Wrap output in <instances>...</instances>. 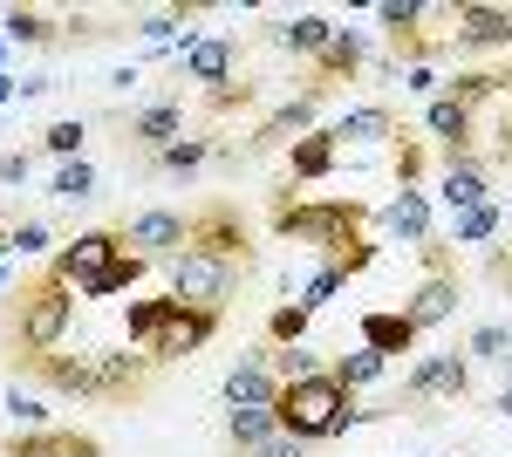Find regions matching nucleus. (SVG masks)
I'll return each mask as SVG.
<instances>
[{
  "instance_id": "nucleus-1",
  "label": "nucleus",
  "mask_w": 512,
  "mask_h": 457,
  "mask_svg": "<svg viewBox=\"0 0 512 457\" xmlns=\"http://www.w3.org/2000/svg\"><path fill=\"white\" fill-rule=\"evenodd\" d=\"M151 355H137V348H82V355H35L28 362V376H41L48 389H62V396H96V403H123V396H137L144 382H151Z\"/></svg>"
},
{
  "instance_id": "nucleus-2",
  "label": "nucleus",
  "mask_w": 512,
  "mask_h": 457,
  "mask_svg": "<svg viewBox=\"0 0 512 457\" xmlns=\"http://www.w3.org/2000/svg\"><path fill=\"white\" fill-rule=\"evenodd\" d=\"M48 273H55L62 287H76L82 301H110V294H123V287L144 273V260L123 246V232L96 226V232H76V239L48 260Z\"/></svg>"
},
{
  "instance_id": "nucleus-3",
  "label": "nucleus",
  "mask_w": 512,
  "mask_h": 457,
  "mask_svg": "<svg viewBox=\"0 0 512 457\" xmlns=\"http://www.w3.org/2000/svg\"><path fill=\"white\" fill-rule=\"evenodd\" d=\"M76 287H62L55 273L41 267L35 280H21L14 287V348H21V362H35V355H55L62 335H69V321H76Z\"/></svg>"
},
{
  "instance_id": "nucleus-4",
  "label": "nucleus",
  "mask_w": 512,
  "mask_h": 457,
  "mask_svg": "<svg viewBox=\"0 0 512 457\" xmlns=\"http://www.w3.org/2000/svg\"><path fill=\"white\" fill-rule=\"evenodd\" d=\"M274 417H280V437H294V444H321V437H342V430L355 423V396L321 369V376H301V382L280 389Z\"/></svg>"
},
{
  "instance_id": "nucleus-5",
  "label": "nucleus",
  "mask_w": 512,
  "mask_h": 457,
  "mask_svg": "<svg viewBox=\"0 0 512 457\" xmlns=\"http://www.w3.org/2000/svg\"><path fill=\"white\" fill-rule=\"evenodd\" d=\"M362 219H369V212H362L355 198H308V205H280L274 232L315 246L321 260H335V253H349L355 239H362Z\"/></svg>"
},
{
  "instance_id": "nucleus-6",
  "label": "nucleus",
  "mask_w": 512,
  "mask_h": 457,
  "mask_svg": "<svg viewBox=\"0 0 512 457\" xmlns=\"http://www.w3.org/2000/svg\"><path fill=\"white\" fill-rule=\"evenodd\" d=\"M239 273H246V260H226V253H198V246H185V253L171 260V301L198 307V314H219V307L233 301Z\"/></svg>"
},
{
  "instance_id": "nucleus-7",
  "label": "nucleus",
  "mask_w": 512,
  "mask_h": 457,
  "mask_svg": "<svg viewBox=\"0 0 512 457\" xmlns=\"http://www.w3.org/2000/svg\"><path fill=\"white\" fill-rule=\"evenodd\" d=\"M321 103H328V89L301 82V89H294V96H287L274 116H260V123H253L246 151H274V144H287V151H294V144H301V137L315 130V110H321Z\"/></svg>"
},
{
  "instance_id": "nucleus-8",
  "label": "nucleus",
  "mask_w": 512,
  "mask_h": 457,
  "mask_svg": "<svg viewBox=\"0 0 512 457\" xmlns=\"http://www.w3.org/2000/svg\"><path fill=\"white\" fill-rule=\"evenodd\" d=\"M185 246H198V253H226V260H253V239H246V226H239V205L233 198H212V205H198V212H185Z\"/></svg>"
},
{
  "instance_id": "nucleus-9",
  "label": "nucleus",
  "mask_w": 512,
  "mask_h": 457,
  "mask_svg": "<svg viewBox=\"0 0 512 457\" xmlns=\"http://www.w3.org/2000/svg\"><path fill=\"white\" fill-rule=\"evenodd\" d=\"M212 328H219V314H198V307H185V301H171V314L158 321V335H151V362L158 369H171V362H185V355H198V348L212 342Z\"/></svg>"
},
{
  "instance_id": "nucleus-10",
  "label": "nucleus",
  "mask_w": 512,
  "mask_h": 457,
  "mask_svg": "<svg viewBox=\"0 0 512 457\" xmlns=\"http://www.w3.org/2000/svg\"><path fill=\"white\" fill-rule=\"evenodd\" d=\"M465 389H472V355L451 348V355H424V362L403 376V403H437V396L458 403Z\"/></svg>"
},
{
  "instance_id": "nucleus-11",
  "label": "nucleus",
  "mask_w": 512,
  "mask_h": 457,
  "mask_svg": "<svg viewBox=\"0 0 512 457\" xmlns=\"http://www.w3.org/2000/svg\"><path fill=\"white\" fill-rule=\"evenodd\" d=\"M185 239H192V232H185V212H164V205L137 212V219L123 226V246H130L144 267H151V260H178V253H185Z\"/></svg>"
},
{
  "instance_id": "nucleus-12",
  "label": "nucleus",
  "mask_w": 512,
  "mask_h": 457,
  "mask_svg": "<svg viewBox=\"0 0 512 457\" xmlns=\"http://www.w3.org/2000/svg\"><path fill=\"white\" fill-rule=\"evenodd\" d=\"M451 48H512V7H485V0H458L451 7Z\"/></svg>"
},
{
  "instance_id": "nucleus-13",
  "label": "nucleus",
  "mask_w": 512,
  "mask_h": 457,
  "mask_svg": "<svg viewBox=\"0 0 512 457\" xmlns=\"http://www.w3.org/2000/svg\"><path fill=\"white\" fill-rule=\"evenodd\" d=\"M226 410H246V403H280V376H274V348H253L239 355V369L219 382Z\"/></svg>"
},
{
  "instance_id": "nucleus-14",
  "label": "nucleus",
  "mask_w": 512,
  "mask_h": 457,
  "mask_svg": "<svg viewBox=\"0 0 512 457\" xmlns=\"http://www.w3.org/2000/svg\"><path fill=\"white\" fill-rule=\"evenodd\" d=\"M376 226L390 246H431V198L424 191H396L390 205L376 212Z\"/></svg>"
},
{
  "instance_id": "nucleus-15",
  "label": "nucleus",
  "mask_w": 512,
  "mask_h": 457,
  "mask_svg": "<svg viewBox=\"0 0 512 457\" xmlns=\"http://www.w3.org/2000/svg\"><path fill=\"white\" fill-rule=\"evenodd\" d=\"M328 130H335V144H342V151H355V144H390V137H403V130H396V116H390V103H362V110H342L335 123H328Z\"/></svg>"
},
{
  "instance_id": "nucleus-16",
  "label": "nucleus",
  "mask_w": 512,
  "mask_h": 457,
  "mask_svg": "<svg viewBox=\"0 0 512 457\" xmlns=\"http://www.w3.org/2000/svg\"><path fill=\"white\" fill-rule=\"evenodd\" d=\"M403 314H410V328H417V335H424V328H444V321L458 314V273H431V280L410 294Z\"/></svg>"
},
{
  "instance_id": "nucleus-17",
  "label": "nucleus",
  "mask_w": 512,
  "mask_h": 457,
  "mask_svg": "<svg viewBox=\"0 0 512 457\" xmlns=\"http://www.w3.org/2000/svg\"><path fill=\"white\" fill-rule=\"evenodd\" d=\"M130 137H137L144 151H171V144L185 137V103L164 96V103H151V110H137L130 116Z\"/></svg>"
},
{
  "instance_id": "nucleus-18",
  "label": "nucleus",
  "mask_w": 512,
  "mask_h": 457,
  "mask_svg": "<svg viewBox=\"0 0 512 457\" xmlns=\"http://www.w3.org/2000/svg\"><path fill=\"white\" fill-rule=\"evenodd\" d=\"M362 62H369V41L355 35V28H335V35H328V48L315 55V76H308V82H315V89H328V82L355 76Z\"/></svg>"
},
{
  "instance_id": "nucleus-19",
  "label": "nucleus",
  "mask_w": 512,
  "mask_h": 457,
  "mask_svg": "<svg viewBox=\"0 0 512 457\" xmlns=\"http://www.w3.org/2000/svg\"><path fill=\"white\" fill-rule=\"evenodd\" d=\"M178 69H185V82H198L205 96H212V89H226V82H233V41H226V35H205Z\"/></svg>"
},
{
  "instance_id": "nucleus-20",
  "label": "nucleus",
  "mask_w": 512,
  "mask_h": 457,
  "mask_svg": "<svg viewBox=\"0 0 512 457\" xmlns=\"http://www.w3.org/2000/svg\"><path fill=\"white\" fill-rule=\"evenodd\" d=\"M335 35V21L328 14H287V21H267V41L287 48V55H321Z\"/></svg>"
},
{
  "instance_id": "nucleus-21",
  "label": "nucleus",
  "mask_w": 512,
  "mask_h": 457,
  "mask_svg": "<svg viewBox=\"0 0 512 457\" xmlns=\"http://www.w3.org/2000/svg\"><path fill=\"white\" fill-rule=\"evenodd\" d=\"M226 437H233V451H239V457L267 451V444L280 437V417H274V403H246V410H226Z\"/></svg>"
},
{
  "instance_id": "nucleus-22",
  "label": "nucleus",
  "mask_w": 512,
  "mask_h": 457,
  "mask_svg": "<svg viewBox=\"0 0 512 457\" xmlns=\"http://www.w3.org/2000/svg\"><path fill=\"white\" fill-rule=\"evenodd\" d=\"M342 164V144H335V130H308L294 151H287V171H294V185H315Z\"/></svg>"
},
{
  "instance_id": "nucleus-23",
  "label": "nucleus",
  "mask_w": 512,
  "mask_h": 457,
  "mask_svg": "<svg viewBox=\"0 0 512 457\" xmlns=\"http://www.w3.org/2000/svg\"><path fill=\"white\" fill-rule=\"evenodd\" d=\"M410 342H417V328H410L403 307H369V314H362V348H376V355H403Z\"/></svg>"
},
{
  "instance_id": "nucleus-24",
  "label": "nucleus",
  "mask_w": 512,
  "mask_h": 457,
  "mask_svg": "<svg viewBox=\"0 0 512 457\" xmlns=\"http://www.w3.org/2000/svg\"><path fill=\"white\" fill-rule=\"evenodd\" d=\"M437 191H444L451 219H458V212H478V205H492V178H485V164H451Z\"/></svg>"
},
{
  "instance_id": "nucleus-25",
  "label": "nucleus",
  "mask_w": 512,
  "mask_h": 457,
  "mask_svg": "<svg viewBox=\"0 0 512 457\" xmlns=\"http://www.w3.org/2000/svg\"><path fill=\"white\" fill-rule=\"evenodd\" d=\"M0 41L48 48V41H55V14H41V7H7V14H0Z\"/></svg>"
},
{
  "instance_id": "nucleus-26",
  "label": "nucleus",
  "mask_w": 512,
  "mask_h": 457,
  "mask_svg": "<svg viewBox=\"0 0 512 457\" xmlns=\"http://www.w3.org/2000/svg\"><path fill=\"white\" fill-rule=\"evenodd\" d=\"M499 226H506V205L492 198V205H478V212H458V219H451V246H492Z\"/></svg>"
},
{
  "instance_id": "nucleus-27",
  "label": "nucleus",
  "mask_w": 512,
  "mask_h": 457,
  "mask_svg": "<svg viewBox=\"0 0 512 457\" xmlns=\"http://www.w3.org/2000/svg\"><path fill=\"white\" fill-rule=\"evenodd\" d=\"M383 369H390V355H376V348H355V355H342V362H335V369H328V376L342 382V389H369V382H383Z\"/></svg>"
},
{
  "instance_id": "nucleus-28",
  "label": "nucleus",
  "mask_w": 512,
  "mask_h": 457,
  "mask_svg": "<svg viewBox=\"0 0 512 457\" xmlns=\"http://www.w3.org/2000/svg\"><path fill=\"white\" fill-rule=\"evenodd\" d=\"M164 314H171V294H158V301H130V314H123V335H130V348H137V355L151 348V335H158Z\"/></svg>"
},
{
  "instance_id": "nucleus-29",
  "label": "nucleus",
  "mask_w": 512,
  "mask_h": 457,
  "mask_svg": "<svg viewBox=\"0 0 512 457\" xmlns=\"http://www.w3.org/2000/svg\"><path fill=\"white\" fill-rule=\"evenodd\" d=\"M205 157H212V137H178L171 151H158V171H171V178H192V171H205Z\"/></svg>"
},
{
  "instance_id": "nucleus-30",
  "label": "nucleus",
  "mask_w": 512,
  "mask_h": 457,
  "mask_svg": "<svg viewBox=\"0 0 512 457\" xmlns=\"http://www.w3.org/2000/svg\"><path fill=\"white\" fill-rule=\"evenodd\" d=\"M7 417L21 423V437H35V430H48V403H41V396H28V389H21V376L7 382Z\"/></svg>"
},
{
  "instance_id": "nucleus-31",
  "label": "nucleus",
  "mask_w": 512,
  "mask_h": 457,
  "mask_svg": "<svg viewBox=\"0 0 512 457\" xmlns=\"http://www.w3.org/2000/svg\"><path fill=\"white\" fill-rule=\"evenodd\" d=\"M48 191H55L62 205H82V198H96V171L76 157V164H62V171H55V185H48Z\"/></svg>"
},
{
  "instance_id": "nucleus-32",
  "label": "nucleus",
  "mask_w": 512,
  "mask_h": 457,
  "mask_svg": "<svg viewBox=\"0 0 512 457\" xmlns=\"http://www.w3.org/2000/svg\"><path fill=\"white\" fill-rule=\"evenodd\" d=\"M472 362H506L512 355V328L506 321H485V328H472V348H465Z\"/></svg>"
},
{
  "instance_id": "nucleus-33",
  "label": "nucleus",
  "mask_w": 512,
  "mask_h": 457,
  "mask_svg": "<svg viewBox=\"0 0 512 457\" xmlns=\"http://www.w3.org/2000/svg\"><path fill=\"white\" fill-rule=\"evenodd\" d=\"M82 137H89V130H82V116H62V123H48V130H41V144H48L55 157H69V164L82 157Z\"/></svg>"
},
{
  "instance_id": "nucleus-34",
  "label": "nucleus",
  "mask_w": 512,
  "mask_h": 457,
  "mask_svg": "<svg viewBox=\"0 0 512 457\" xmlns=\"http://www.w3.org/2000/svg\"><path fill=\"white\" fill-rule=\"evenodd\" d=\"M267 335H274L280 348H294L301 335H308V307L294 301V307H274V321H267Z\"/></svg>"
},
{
  "instance_id": "nucleus-35",
  "label": "nucleus",
  "mask_w": 512,
  "mask_h": 457,
  "mask_svg": "<svg viewBox=\"0 0 512 457\" xmlns=\"http://www.w3.org/2000/svg\"><path fill=\"white\" fill-rule=\"evenodd\" d=\"M48 246H55V239H48V226H41V219H28V226L7 232V253H21V260H41Z\"/></svg>"
},
{
  "instance_id": "nucleus-36",
  "label": "nucleus",
  "mask_w": 512,
  "mask_h": 457,
  "mask_svg": "<svg viewBox=\"0 0 512 457\" xmlns=\"http://www.w3.org/2000/svg\"><path fill=\"white\" fill-rule=\"evenodd\" d=\"M342 287H349V280H342V273H335V267H328V260H321V273H315V280H308V287H301V307L315 314V307H328V301H335V294H342Z\"/></svg>"
},
{
  "instance_id": "nucleus-37",
  "label": "nucleus",
  "mask_w": 512,
  "mask_h": 457,
  "mask_svg": "<svg viewBox=\"0 0 512 457\" xmlns=\"http://www.w3.org/2000/svg\"><path fill=\"white\" fill-rule=\"evenodd\" d=\"M403 89H417V96H431V89H444V76H437L431 62H417V69H403Z\"/></svg>"
},
{
  "instance_id": "nucleus-38",
  "label": "nucleus",
  "mask_w": 512,
  "mask_h": 457,
  "mask_svg": "<svg viewBox=\"0 0 512 457\" xmlns=\"http://www.w3.org/2000/svg\"><path fill=\"white\" fill-rule=\"evenodd\" d=\"M0 185H28V151H7V157H0Z\"/></svg>"
},
{
  "instance_id": "nucleus-39",
  "label": "nucleus",
  "mask_w": 512,
  "mask_h": 457,
  "mask_svg": "<svg viewBox=\"0 0 512 457\" xmlns=\"http://www.w3.org/2000/svg\"><path fill=\"white\" fill-rule=\"evenodd\" d=\"M48 89H55V76H21V103L28 96H48Z\"/></svg>"
},
{
  "instance_id": "nucleus-40",
  "label": "nucleus",
  "mask_w": 512,
  "mask_h": 457,
  "mask_svg": "<svg viewBox=\"0 0 512 457\" xmlns=\"http://www.w3.org/2000/svg\"><path fill=\"white\" fill-rule=\"evenodd\" d=\"M253 457H301V444H294V437H274L267 451H253Z\"/></svg>"
},
{
  "instance_id": "nucleus-41",
  "label": "nucleus",
  "mask_w": 512,
  "mask_h": 457,
  "mask_svg": "<svg viewBox=\"0 0 512 457\" xmlns=\"http://www.w3.org/2000/svg\"><path fill=\"white\" fill-rule=\"evenodd\" d=\"M14 96H21V76H0V110H7Z\"/></svg>"
},
{
  "instance_id": "nucleus-42",
  "label": "nucleus",
  "mask_w": 512,
  "mask_h": 457,
  "mask_svg": "<svg viewBox=\"0 0 512 457\" xmlns=\"http://www.w3.org/2000/svg\"><path fill=\"white\" fill-rule=\"evenodd\" d=\"M499 417H512V382H506V389H499Z\"/></svg>"
},
{
  "instance_id": "nucleus-43",
  "label": "nucleus",
  "mask_w": 512,
  "mask_h": 457,
  "mask_svg": "<svg viewBox=\"0 0 512 457\" xmlns=\"http://www.w3.org/2000/svg\"><path fill=\"white\" fill-rule=\"evenodd\" d=\"M0 76H7V41H0Z\"/></svg>"
},
{
  "instance_id": "nucleus-44",
  "label": "nucleus",
  "mask_w": 512,
  "mask_h": 457,
  "mask_svg": "<svg viewBox=\"0 0 512 457\" xmlns=\"http://www.w3.org/2000/svg\"><path fill=\"white\" fill-rule=\"evenodd\" d=\"M7 280H14V273H7V260H0V287H7Z\"/></svg>"
},
{
  "instance_id": "nucleus-45",
  "label": "nucleus",
  "mask_w": 512,
  "mask_h": 457,
  "mask_svg": "<svg viewBox=\"0 0 512 457\" xmlns=\"http://www.w3.org/2000/svg\"><path fill=\"white\" fill-rule=\"evenodd\" d=\"M506 96H512V76H506Z\"/></svg>"
},
{
  "instance_id": "nucleus-46",
  "label": "nucleus",
  "mask_w": 512,
  "mask_h": 457,
  "mask_svg": "<svg viewBox=\"0 0 512 457\" xmlns=\"http://www.w3.org/2000/svg\"><path fill=\"white\" fill-rule=\"evenodd\" d=\"M0 253H7V239H0Z\"/></svg>"
},
{
  "instance_id": "nucleus-47",
  "label": "nucleus",
  "mask_w": 512,
  "mask_h": 457,
  "mask_svg": "<svg viewBox=\"0 0 512 457\" xmlns=\"http://www.w3.org/2000/svg\"><path fill=\"white\" fill-rule=\"evenodd\" d=\"M506 362H512V355H506Z\"/></svg>"
}]
</instances>
